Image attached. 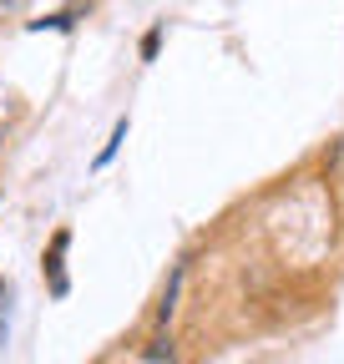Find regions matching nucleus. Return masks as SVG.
Instances as JSON below:
<instances>
[{"label":"nucleus","instance_id":"nucleus-1","mask_svg":"<svg viewBox=\"0 0 344 364\" xmlns=\"http://www.w3.org/2000/svg\"><path fill=\"white\" fill-rule=\"evenodd\" d=\"M66 243H71V233L61 228V233L51 238V253H46V273H51V289H56V294H66V273H61V253H66Z\"/></svg>","mask_w":344,"mask_h":364},{"label":"nucleus","instance_id":"nucleus-2","mask_svg":"<svg viewBox=\"0 0 344 364\" xmlns=\"http://www.w3.org/2000/svg\"><path fill=\"white\" fill-rule=\"evenodd\" d=\"M122 142H127V122H117V132H112V142H107V147L97 152V167H107V162L117 157V147H122Z\"/></svg>","mask_w":344,"mask_h":364},{"label":"nucleus","instance_id":"nucleus-3","mask_svg":"<svg viewBox=\"0 0 344 364\" xmlns=\"http://www.w3.org/2000/svg\"><path fill=\"white\" fill-rule=\"evenodd\" d=\"M157 41H162L157 31H147V36H142V56H157Z\"/></svg>","mask_w":344,"mask_h":364},{"label":"nucleus","instance_id":"nucleus-4","mask_svg":"<svg viewBox=\"0 0 344 364\" xmlns=\"http://www.w3.org/2000/svg\"><path fill=\"white\" fill-rule=\"evenodd\" d=\"M0 339H6V289H0Z\"/></svg>","mask_w":344,"mask_h":364}]
</instances>
